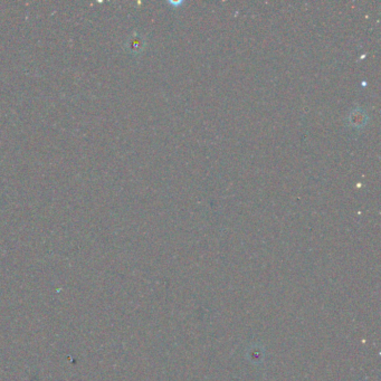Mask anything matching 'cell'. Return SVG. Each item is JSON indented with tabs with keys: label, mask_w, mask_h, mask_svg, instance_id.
Instances as JSON below:
<instances>
[{
	"label": "cell",
	"mask_w": 381,
	"mask_h": 381,
	"mask_svg": "<svg viewBox=\"0 0 381 381\" xmlns=\"http://www.w3.org/2000/svg\"><path fill=\"white\" fill-rule=\"evenodd\" d=\"M367 114L364 110L361 109H355L351 112V114L349 116V122L353 128H361L364 127L367 122Z\"/></svg>",
	"instance_id": "6da1fadb"
}]
</instances>
